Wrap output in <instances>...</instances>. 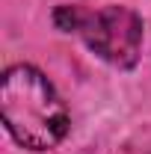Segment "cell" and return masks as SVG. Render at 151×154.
Segmentation results:
<instances>
[{"label":"cell","mask_w":151,"mask_h":154,"mask_svg":"<svg viewBox=\"0 0 151 154\" xmlns=\"http://www.w3.org/2000/svg\"><path fill=\"white\" fill-rule=\"evenodd\" d=\"M83 38L116 68H133L142 48V18L128 6H104L83 21Z\"/></svg>","instance_id":"cell-2"},{"label":"cell","mask_w":151,"mask_h":154,"mask_svg":"<svg viewBox=\"0 0 151 154\" xmlns=\"http://www.w3.org/2000/svg\"><path fill=\"white\" fill-rule=\"evenodd\" d=\"M0 113L12 139L30 151H48L68 134V110L62 98L33 65L6 68L0 83Z\"/></svg>","instance_id":"cell-1"},{"label":"cell","mask_w":151,"mask_h":154,"mask_svg":"<svg viewBox=\"0 0 151 154\" xmlns=\"http://www.w3.org/2000/svg\"><path fill=\"white\" fill-rule=\"evenodd\" d=\"M54 21H57L59 30L71 33V30H83V21H86V15H83L80 9H74V6H57Z\"/></svg>","instance_id":"cell-3"}]
</instances>
